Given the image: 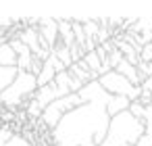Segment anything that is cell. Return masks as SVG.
<instances>
[{"label": "cell", "instance_id": "cell-1", "mask_svg": "<svg viewBox=\"0 0 152 146\" xmlns=\"http://www.w3.org/2000/svg\"><path fill=\"white\" fill-rule=\"evenodd\" d=\"M108 127L110 117L104 104H83L67 113L50 138L54 146H102Z\"/></svg>", "mask_w": 152, "mask_h": 146}, {"label": "cell", "instance_id": "cell-2", "mask_svg": "<svg viewBox=\"0 0 152 146\" xmlns=\"http://www.w3.org/2000/svg\"><path fill=\"white\" fill-rule=\"evenodd\" d=\"M98 81H100V86H102L110 96H127L131 102L140 100V96H142V88L133 86L127 77H123V75L117 73V71H110V73L102 75Z\"/></svg>", "mask_w": 152, "mask_h": 146}, {"label": "cell", "instance_id": "cell-3", "mask_svg": "<svg viewBox=\"0 0 152 146\" xmlns=\"http://www.w3.org/2000/svg\"><path fill=\"white\" fill-rule=\"evenodd\" d=\"M79 98L83 100V104H104V106H108L113 96L100 86V81H90L88 86L81 88Z\"/></svg>", "mask_w": 152, "mask_h": 146}, {"label": "cell", "instance_id": "cell-4", "mask_svg": "<svg viewBox=\"0 0 152 146\" xmlns=\"http://www.w3.org/2000/svg\"><path fill=\"white\" fill-rule=\"evenodd\" d=\"M34 98L40 102V106H42V109H46V106H50L52 102L61 100V92H58L56 84L52 81V84H48V86H44V88H38V92H36V96H34Z\"/></svg>", "mask_w": 152, "mask_h": 146}, {"label": "cell", "instance_id": "cell-5", "mask_svg": "<svg viewBox=\"0 0 152 146\" xmlns=\"http://www.w3.org/2000/svg\"><path fill=\"white\" fill-rule=\"evenodd\" d=\"M115 71H117V73H121L123 77H127V79H129V81H131L133 86H137V88H140V86L144 84V77L140 75L137 67H133V65H131V63H127L125 59H123V63H121V65H119V67H117Z\"/></svg>", "mask_w": 152, "mask_h": 146}, {"label": "cell", "instance_id": "cell-6", "mask_svg": "<svg viewBox=\"0 0 152 146\" xmlns=\"http://www.w3.org/2000/svg\"><path fill=\"white\" fill-rule=\"evenodd\" d=\"M129 106H131V100H129L127 96H113L110 102H108V106H106V113H108V117L113 119V117H117V115L129 111Z\"/></svg>", "mask_w": 152, "mask_h": 146}, {"label": "cell", "instance_id": "cell-7", "mask_svg": "<svg viewBox=\"0 0 152 146\" xmlns=\"http://www.w3.org/2000/svg\"><path fill=\"white\" fill-rule=\"evenodd\" d=\"M58 21V34H61V42L71 48L75 46V34H73V23L71 19H56Z\"/></svg>", "mask_w": 152, "mask_h": 146}, {"label": "cell", "instance_id": "cell-8", "mask_svg": "<svg viewBox=\"0 0 152 146\" xmlns=\"http://www.w3.org/2000/svg\"><path fill=\"white\" fill-rule=\"evenodd\" d=\"M17 75H19L17 67H0V94H2L4 90H9L15 84Z\"/></svg>", "mask_w": 152, "mask_h": 146}, {"label": "cell", "instance_id": "cell-9", "mask_svg": "<svg viewBox=\"0 0 152 146\" xmlns=\"http://www.w3.org/2000/svg\"><path fill=\"white\" fill-rule=\"evenodd\" d=\"M17 61H19V56L9 42L0 44V67H17Z\"/></svg>", "mask_w": 152, "mask_h": 146}, {"label": "cell", "instance_id": "cell-10", "mask_svg": "<svg viewBox=\"0 0 152 146\" xmlns=\"http://www.w3.org/2000/svg\"><path fill=\"white\" fill-rule=\"evenodd\" d=\"M56 69L52 67V63L50 61H46L44 63V69H42V73L38 75V88H44V86H48V84H52L54 79H56Z\"/></svg>", "mask_w": 152, "mask_h": 146}, {"label": "cell", "instance_id": "cell-11", "mask_svg": "<svg viewBox=\"0 0 152 146\" xmlns=\"http://www.w3.org/2000/svg\"><path fill=\"white\" fill-rule=\"evenodd\" d=\"M52 54H56V56L61 59V63H63V65H65L67 69H69V67L73 65V56H71V48H67V46H65V44H63L61 40H58V44H56V46L52 48Z\"/></svg>", "mask_w": 152, "mask_h": 146}, {"label": "cell", "instance_id": "cell-12", "mask_svg": "<svg viewBox=\"0 0 152 146\" xmlns=\"http://www.w3.org/2000/svg\"><path fill=\"white\" fill-rule=\"evenodd\" d=\"M71 23H73V34H75V44H79V46H83V44L88 42V34H86V27H83V23H81L79 19H71Z\"/></svg>", "mask_w": 152, "mask_h": 146}, {"label": "cell", "instance_id": "cell-13", "mask_svg": "<svg viewBox=\"0 0 152 146\" xmlns=\"http://www.w3.org/2000/svg\"><path fill=\"white\" fill-rule=\"evenodd\" d=\"M129 113L135 117V119H140V121H144V113H146V106L144 104H140L137 100L135 102H131V106H129ZM146 123V121H144Z\"/></svg>", "mask_w": 152, "mask_h": 146}, {"label": "cell", "instance_id": "cell-14", "mask_svg": "<svg viewBox=\"0 0 152 146\" xmlns=\"http://www.w3.org/2000/svg\"><path fill=\"white\" fill-rule=\"evenodd\" d=\"M140 61L142 63H152V44H146L140 52Z\"/></svg>", "mask_w": 152, "mask_h": 146}, {"label": "cell", "instance_id": "cell-15", "mask_svg": "<svg viewBox=\"0 0 152 146\" xmlns=\"http://www.w3.org/2000/svg\"><path fill=\"white\" fill-rule=\"evenodd\" d=\"M137 71H140V75H142L144 79L152 77V63H140V65H137Z\"/></svg>", "mask_w": 152, "mask_h": 146}, {"label": "cell", "instance_id": "cell-16", "mask_svg": "<svg viewBox=\"0 0 152 146\" xmlns=\"http://www.w3.org/2000/svg\"><path fill=\"white\" fill-rule=\"evenodd\" d=\"M48 61L52 63V67L56 69V73H63V71H67V67H65V65L61 63V59H58L56 54H50V59H48Z\"/></svg>", "mask_w": 152, "mask_h": 146}, {"label": "cell", "instance_id": "cell-17", "mask_svg": "<svg viewBox=\"0 0 152 146\" xmlns=\"http://www.w3.org/2000/svg\"><path fill=\"white\" fill-rule=\"evenodd\" d=\"M42 69H44V61H40V59H36L34 56V65H31V73L38 77L40 73H42Z\"/></svg>", "mask_w": 152, "mask_h": 146}, {"label": "cell", "instance_id": "cell-18", "mask_svg": "<svg viewBox=\"0 0 152 146\" xmlns=\"http://www.w3.org/2000/svg\"><path fill=\"white\" fill-rule=\"evenodd\" d=\"M144 121H146V125L148 123H152V102L146 106V113H144Z\"/></svg>", "mask_w": 152, "mask_h": 146}, {"label": "cell", "instance_id": "cell-19", "mask_svg": "<svg viewBox=\"0 0 152 146\" xmlns=\"http://www.w3.org/2000/svg\"><path fill=\"white\" fill-rule=\"evenodd\" d=\"M144 92H152V77H148V79H144V84L140 86Z\"/></svg>", "mask_w": 152, "mask_h": 146}]
</instances>
